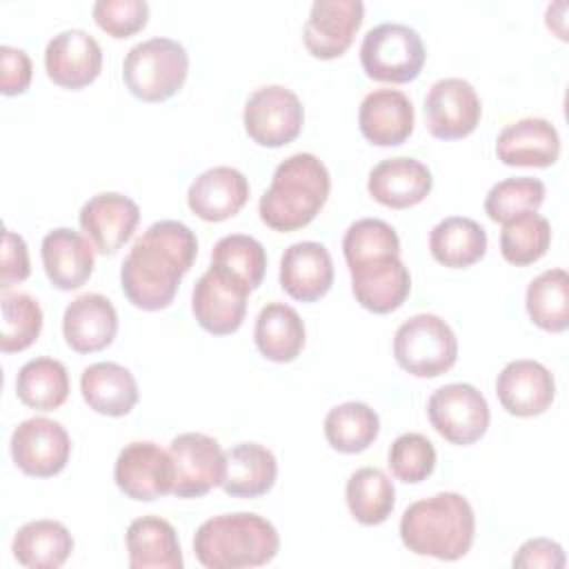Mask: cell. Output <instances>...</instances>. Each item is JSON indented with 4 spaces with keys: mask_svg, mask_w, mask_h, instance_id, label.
<instances>
[{
    "mask_svg": "<svg viewBox=\"0 0 569 569\" xmlns=\"http://www.w3.org/2000/svg\"><path fill=\"white\" fill-rule=\"evenodd\" d=\"M80 393L89 409L102 416H127L138 398V382L133 373L118 362H93L80 376Z\"/></svg>",
    "mask_w": 569,
    "mask_h": 569,
    "instance_id": "cell-27",
    "label": "cell"
},
{
    "mask_svg": "<svg viewBox=\"0 0 569 569\" xmlns=\"http://www.w3.org/2000/svg\"><path fill=\"white\" fill-rule=\"evenodd\" d=\"M33 76L31 58L18 47H0V91L4 96H20L29 89Z\"/></svg>",
    "mask_w": 569,
    "mask_h": 569,
    "instance_id": "cell-44",
    "label": "cell"
},
{
    "mask_svg": "<svg viewBox=\"0 0 569 569\" xmlns=\"http://www.w3.org/2000/svg\"><path fill=\"white\" fill-rule=\"evenodd\" d=\"M545 182L531 176L505 178L496 182L485 198V213L493 222H507L520 213L538 211L545 200Z\"/></svg>",
    "mask_w": 569,
    "mask_h": 569,
    "instance_id": "cell-40",
    "label": "cell"
},
{
    "mask_svg": "<svg viewBox=\"0 0 569 569\" xmlns=\"http://www.w3.org/2000/svg\"><path fill=\"white\" fill-rule=\"evenodd\" d=\"M196 256L198 238L184 222L158 220L149 224L122 260V293L142 311L167 309Z\"/></svg>",
    "mask_w": 569,
    "mask_h": 569,
    "instance_id": "cell-1",
    "label": "cell"
},
{
    "mask_svg": "<svg viewBox=\"0 0 569 569\" xmlns=\"http://www.w3.org/2000/svg\"><path fill=\"white\" fill-rule=\"evenodd\" d=\"M31 273L29 262V249L20 233L4 229L2 233V273H0V287L2 291H9V287L27 280Z\"/></svg>",
    "mask_w": 569,
    "mask_h": 569,
    "instance_id": "cell-45",
    "label": "cell"
},
{
    "mask_svg": "<svg viewBox=\"0 0 569 569\" xmlns=\"http://www.w3.org/2000/svg\"><path fill=\"white\" fill-rule=\"evenodd\" d=\"M511 565L518 567V569H536V567L562 569L565 567V551L551 538H531V540L520 545Z\"/></svg>",
    "mask_w": 569,
    "mask_h": 569,
    "instance_id": "cell-46",
    "label": "cell"
},
{
    "mask_svg": "<svg viewBox=\"0 0 569 569\" xmlns=\"http://www.w3.org/2000/svg\"><path fill=\"white\" fill-rule=\"evenodd\" d=\"M278 476L276 456L258 442H240L224 451L222 491L231 498L264 496Z\"/></svg>",
    "mask_w": 569,
    "mask_h": 569,
    "instance_id": "cell-29",
    "label": "cell"
},
{
    "mask_svg": "<svg viewBox=\"0 0 569 569\" xmlns=\"http://www.w3.org/2000/svg\"><path fill=\"white\" fill-rule=\"evenodd\" d=\"M118 489L138 502H151L173 491V462L169 451L149 440L124 445L113 465Z\"/></svg>",
    "mask_w": 569,
    "mask_h": 569,
    "instance_id": "cell-13",
    "label": "cell"
},
{
    "mask_svg": "<svg viewBox=\"0 0 569 569\" xmlns=\"http://www.w3.org/2000/svg\"><path fill=\"white\" fill-rule=\"evenodd\" d=\"M305 322L300 313L284 302H269L260 309L253 327V340L262 358L271 362H291L305 347Z\"/></svg>",
    "mask_w": 569,
    "mask_h": 569,
    "instance_id": "cell-31",
    "label": "cell"
},
{
    "mask_svg": "<svg viewBox=\"0 0 569 569\" xmlns=\"http://www.w3.org/2000/svg\"><path fill=\"white\" fill-rule=\"evenodd\" d=\"M173 462V496L200 498L224 478V451L220 442L200 431L178 433L169 445Z\"/></svg>",
    "mask_w": 569,
    "mask_h": 569,
    "instance_id": "cell-10",
    "label": "cell"
},
{
    "mask_svg": "<svg viewBox=\"0 0 569 569\" xmlns=\"http://www.w3.org/2000/svg\"><path fill=\"white\" fill-rule=\"evenodd\" d=\"M44 69L53 84L82 89L100 76L102 49L84 29H64L47 42Z\"/></svg>",
    "mask_w": 569,
    "mask_h": 569,
    "instance_id": "cell-17",
    "label": "cell"
},
{
    "mask_svg": "<svg viewBox=\"0 0 569 569\" xmlns=\"http://www.w3.org/2000/svg\"><path fill=\"white\" fill-rule=\"evenodd\" d=\"M433 187L431 171L425 162L398 156L380 160L367 180L369 196L389 209H409L422 202Z\"/></svg>",
    "mask_w": 569,
    "mask_h": 569,
    "instance_id": "cell-21",
    "label": "cell"
},
{
    "mask_svg": "<svg viewBox=\"0 0 569 569\" xmlns=\"http://www.w3.org/2000/svg\"><path fill=\"white\" fill-rule=\"evenodd\" d=\"M496 156L507 167H551L560 156V136L545 118H520L498 133Z\"/></svg>",
    "mask_w": 569,
    "mask_h": 569,
    "instance_id": "cell-25",
    "label": "cell"
},
{
    "mask_svg": "<svg viewBox=\"0 0 569 569\" xmlns=\"http://www.w3.org/2000/svg\"><path fill=\"white\" fill-rule=\"evenodd\" d=\"M525 307L533 325L549 333L569 327V273L565 269H547L536 276L525 293Z\"/></svg>",
    "mask_w": 569,
    "mask_h": 569,
    "instance_id": "cell-35",
    "label": "cell"
},
{
    "mask_svg": "<svg viewBox=\"0 0 569 569\" xmlns=\"http://www.w3.org/2000/svg\"><path fill=\"white\" fill-rule=\"evenodd\" d=\"M358 127L371 144H402L413 131V104L398 89H376L360 102Z\"/></svg>",
    "mask_w": 569,
    "mask_h": 569,
    "instance_id": "cell-26",
    "label": "cell"
},
{
    "mask_svg": "<svg viewBox=\"0 0 569 569\" xmlns=\"http://www.w3.org/2000/svg\"><path fill=\"white\" fill-rule=\"evenodd\" d=\"M131 569H182L178 531L160 516L136 518L124 533Z\"/></svg>",
    "mask_w": 569,
    "mask_h": 569,
    "instance_id": "cell-28",
    "label": "cell"
},
{
    "mask_svg": "<svg viewBox=\"0 0 569 569\" xmlns=\"http://www.w3.org/2000/svg\"><path fill=\"white\" fill-rule=\"evenodd\" d=\"M380 433V418L367 405L349 400L336 405L325 416V438L340 453L365 451Z\"/></svg>",
    "mask_w": 569,
    "mask_h": 569,
    "instance_id": "cell-36",
    "label": "cell"
},
{
    "mask_svg": "<svg viewBox=\"0 0 569 569\" xmlns=\"http://www.w3.org/2000/svg\"><path fill=\"white\" fill-rule=\"evenodd\" d=\"M389 469L398 480L407 485L427 480L436 469L433 442L416 431L398 436L389 447Z\"/></svg>",
    "mask_w": 569,
    "mask_h": 569,
    "instance_id": "cell-42",
    "label": "cell"
},
{
    "mask_svg": "<svg viewBox=\"0 0 569 569\" xmlns=\"http://www.w3.org/2000/svg\"><path fill=\"white\" fill-rule=\"evenodd\" d=\"M331 189V176L325 162L307 151L282 160L269 189L258 202L260 220L280 233L307 227L325 207Z\"/></svg>",
    "mask_w": 569,
    "mask_h": 569,
    "instance_id": "cell-3",
    "label": "cell"
},
{
    "mask_svg": "<svg viewBox=\"0 0 569 569\" xmlns=\"http://www.w3.org/2000/svg\"><path fill=\"white\" fill-rule=\"evenodd\" d=\"M429 251L449 269L471 267L487 253V231L473 218L449 216L431 229Z\"/></svg>",
    "mask_w": 569,
    "mask_h": 569,
    "instance_id": "cell-32",
    "label": "cell"
},
{
    "mask_svg": "<svg viewBox=\"0 0 569 569\" xmlns=\"http://www.w3.org/2000/svg\"><path fill=\"white\" fill-rule=\"evenodd\" d=\"M480 116V98L465 78H442L433 82L425 98L427 129L440 140H458L473 133Z\"/></svg>",
    "mask_w": 569,
    "mask_h": 569,
    "instance_id": "cell-14",
    "label": "cell"
},
{
    "mask_svg": "<svg viewBox=\"0 0 569 569\" xmlns=\"http://www.w3.org/2000/svg\"><path fill=\"white\" fill-rule=\"evenodd\" d=\"M342 253L347 267L385 258L400 256V238L396 229L380 218H360L349 224L342 238Z\"/></svg>",
    "mask_w": 569,
    "mask_h": 569,
    "instance_id": "cell-41",
    "label": "cell"
},
{
    "mask_svg": "<svg viewBox=\"0 0 569 569\" xmlns=\"http://www.w3.org/2000/svg\"><path fill=\"white\" fill-rule=\"evenodd\" d=\"M345 498L351 516L365 525H382L396 505V489L389 476L378 467L356 469L345 487Z\"/></svg>",
    "mask_w": 569,
    "mask_h": 569,
    "instance_id": "cell-34",
    "label": "cell"
},
{
    "mask_svg": "<svg viewBox=\"0 0 569 569\" xmlns=\"http://www.w3.org/2000/svg\"><path fill=\"white\" fill-rule=\"evenodd\" d=\"M2 353H18L29 349L42 331V309L36 298L20 291H2Z\"/></svg>",
    "mask_w": 569,
    "mask_h": 569,
    "instance_id": "cell-39",
    "label": "cell"
},
{
    "mask_svg": "<svg viewBox=\"0 0 569 569\" xmlns=\"http://www.w3.org/2000/svg\"><path fill=\"white\" fill-rule=\"evenodd\" d=\"M431 427L451 445H473L489 427V405L469 382H451L436 389L427 402Z\"/></svg>",
    "mask_w": 569,
    "mask_h": 569,
    "instance_id": "cell-9",
    "label": "cell"
},
{
    "mask_svg": "<svg viewBox=\"0 0 569 569\" xmlns=\"http://www.w3.org/2000/svg\"><path fill=\"white\" fill-rule=\"evenodd\" d=\"M351 291L371 313H391L409 298L411 276L400 256L373 258L349 267Z\"/></svg>",
    "mask_w": 569,
    "mask_h": 569,
    "instance_id": "cell-19",
    "label": "cell"
},
{
    "mask_svg": "<svg viewBox=\"0 0 569 569\" xmlns=\"http://www.w3.org/2000/svg\"><path fill=\"white\" fill-rule=\"evenodd\" d=\"M16 396L36 411H51L69 398L67 367L56 358H31L16 376Z\"/></svg>",
    "mask_w": 569,
    "mask_h": 569,
    "instance_id": "cell-33",
    "label": "cell"
},
{
    "mask_svg": "<svg viewBox=\"0 0 569 569\" xmlns=\"http://www.w3.org/2000/svg\"><path fill=\"white\" fill-rule=\"evenodd\" d=\"M425 42L420 33L402 22H382L369 29L360 44V64L371 80L411 82L425 67Z\"/></svg>",
    "mask_w": 569,
    "mask_h": 569,
    "instance_id": "cell-7",
    "label": "cell"
},
{
    "mask_svg": "<svg viewBox=\"0 0 569 569\" xmlns=\"http://www.w3.org/2000/svg\"><path fill=\"white\" fill-rule=\"evenodd\" d=\"M211 264L231 273L253 291L262 284L267 271V251L247 233H229L213 244Z\"/></svg>",
    "mask_w": 569,
    "mask_h": 569,
    "instance_id": "cell-38",
    "label": "cell"
},
{
    "mask_svg": "<svg viewBox=\"0 0 569 569\" xmlns=\"http://www.w3.org/2000/svg\"><path fill=\"white\" fill-rule=\"evenodd\" d=\"M473 536V509L456 491H440L416 500L400 518V540L416 556L458 560L471 549Z\"/></svg>",
    "mask_w": 569,
    "mask_h": 569,
    "instance_id": "cell-2",
    "label": "cell"
},
{
    "mask_svg": "<svg viewBox=\"0 0 569 569\" xmlns=\"http://www.w3.org/2000/svg\"><path fill=\"white\" fill-rule=\"evenodd\" d=\"M80 227L102 256H113L133 236L140 222V207L124 193L102 191L80 209Z\"/></svg>",
    "mask_w": 569,
    "mask_h": 569,
    "instance_id": "cell-16",
    "label": "cell"
},
{
    "mask_svg": "<svg viewBox=\"0 0 569 569\" xmlns=\"http://www.w3.org/2000/svg\"><path fill=\"white\" fill-rule=\"evenodd\" d=\"M551 244V224L536 211L520 213L502 222L500 253L516 267H527L540 260Z\"/></svg>",
    "mask_w": 569,
    "mask_h": 569,
    "instance_id": "cell-37",
    "label": "cell"
},
{
    "mask_svg": "<svg viewBox=\"0 0 569 569\" xmlns=\"http://www.w3.org/2000/svg\"><path fill=\"white\" fill-rule=\"evenodd\" d=\"M496 396L502 409L511 416H540L556 398V380L553 373L538 360H511L496 378Z\"/></svg>",
    "mask_w": 569,
    "mask_h": 569,
    "instance_id": "cell-18",
    "label": "cell"
},
{
    "mask_svg": "<svg viewBox=\"0 0 569 569\" xmlns=\"http://www.w3.org/2000/svg\"><path fill=\"white\" fill-rule=\"evenodd\" d=\"M11 551L22 567L58 569L73 551V536L58 520H31L16 531Z\"/></svg>",
    "mask_w": 569,
    "mask_h": 569,
    "instance_id": "cell-30",
    "label": "cell"
},
{
    "mask_svg": "<svg viewBox=\"0 0 569 569\" xmlns=\"http://www.w3.org/2000/svg\"><path fill=\"white\" fill-rule=\"evenodd\" d=\"M333 284V260L325 244L293 242L280 258V287L300 302L320 300Z\"/></svg>",
    "mask_w": 569,
    "mask_h": 569,
    "instance_id": "cell-22",
    "label": "cell"
},
{
    "mask_svg": "<svg viewBox=\"0 0 569 569\" xmlns=\"http://www.w3.org/2000/svg\"><path fill=\"white\" fill-rule=\"evenodd\" d=\"M280 538L276 527L249 511L220 513L204 520L193 536V551L207 569L260 567L276 558Z\"/></svg>",
    "mask_w": 569,
    "mask_h": 569,
    "instance_id": "cell-4",
    "label": "cell"
},
{
    "mask_svg": "<svg viewBox=\"0 0 569 569\" xmlns=\"http://www.w3.org/2000/svg\"><path fill=\"white\" fill-rule=\"evenodd\" d=\"M393 358L400 369L416 378H438L456 365L458 340L440 316L416 313L398 327Z\"/></svg>",
    "mask_w": 569,
    "mask_h": 569,
    "instance_id": "cell-6",
    "label": "cell"
},
{
    "mask_svg": "<svg viewBox=\"0 0 569 569\" xmlns=\"http://www.w3.org/2000/svg\"><path fill=\"white\" fill-rule=\"evenodd\" d=\"M118 333V311L102 293H82L71 300L62 316L64 342L76 353L107 349Z\"/></svg>",
    "mask_w": 569,
    "mask_h": 569,
    "instance_id": "cell-20",
    "label": "cell"
},
{
    "mask_svg": "<svg viewBox=\"0 0 569 569\" xmlns=\"http://www.w3.org/2000/svg\"><path fill=\"white\" fill-rule=\"evenodd\" d=\"M40 256L49 282L60 291L80 289L93 273L91 240L69 227L51 229L42 238Z\"/></svg>",
    "mask_w": 569,
    "mask_h": 569,
    "instance_id": "cell-24",
    "label": "cell"
},
{
    "mask_svg": "<svg viewBox=\"0 0 569 569\" xmlns=\"http://www.w3.org/2000/svg\"><path fill=\"white\" fill-rule=\"evenodd\" d=\"M362 18L360 0H316L302 29V42L313 58H340L351 47Z\"/></svg>",
    "mask_w": 569,
    "mask_h": 569,
    "instance_id": "cell-15",
    "label": "cell"
},
{
    "mask_svg": "<svg viewBox=\"0 0 569 569\" xmlns=\"http://www.w3.org/2000/svg\"><path fill=\"white\" fill-rule=\"evenodd\" d=\"M247 136L260 147H284L293 142L305 122L300 98L282 84H264L256 89L242 113Z\"/></svg>",
    "mask_w": 569,
    "mask_h": 569,
    "instance_id": "cell-8",
    "label": "cell"
},
{
    "mask_svg": "<svg viewBox=\"0 0 569 569\" xmlns=\"http://www.w3.org/2000/svg\"><path fill=\"white\" fill-rule=\"evenodd\" d=\"M13 465L33 478H51L60 473L71 456V438L67 429L51 418L36 416L22 420L9 440Z\"/></svg>",
    "mask_w": 569,
    "mask_h": 569,
    "instance_id": "cell-11",
    "label": "cell"
},
{
    "mask_svg": "<svg viewBox=\"0 0 569 569\" xmlns=\"http://www.w3.org/2000/svg\"><path fill=\"white\" fill-rule=\"evenodd\" d=\"M91 13L111 38H129L147 24L149 4L144 0H98Z\"/></svg>",
    "mask_w": 569,
    "mask_h": 569,
    "instance_id": "cell-43",
    "label": "cell"
},
{
    "mask_svg": "<svg viewBox=\"0 0 569 569\" xmlns=\"http://www.w3.org/2000/svg\"><path fill=\"white\" fill-rule=\"evenodd\" d=\"M249 293L251 289L238 278L211 264L196 280L191 291L196 322L213 336H229L238 331L247 313Z\"/></svg>",
    "mask_w": 569,
    "mask_h": 569,
    "instance_id": "cell-12",
    "label": "cell"
},
{
    "mask_svg": "<svg viewBox=\"0 0 569 569\" xmlns=\"http://www.w3.org/2000/svg\"><path fill=\"white\" fill-rule=\"evenodd\" d=\"M189 73L187 49L164 36L133 44L122 62V80L131 96L142 102H162L176 96Z\"/></svg>",
    "mask_w": 569,
    "mask_h": 569,
    "instance_id": "cell-5",
    "label": "cell"
},
{
    "mask_svg": "<svg viewBox=\"0 0 569 569\" xmlns=\"http://www.w3.org/2000/svg\"><path fill=\"white\" fill-rule=\"evenodd\" d=\"M249 200V180L236 167H211L202 171L187 191L189 209L207 220L222 222L236 216Z\"/></svg>",
    "mask_w": 569,
    "mask_h": 569,
    "instance_id": "cell-23",
    "label": "cell"
}]
</instances>
